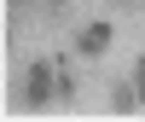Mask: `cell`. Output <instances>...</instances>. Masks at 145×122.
<instances>
[{"label":"cell","mask_w":145,"mask_h":122,"mask_svg":"<svg viewBox=\"0 0 145 122\" xmlns=\"http://www.w3.org/2000/svg\"><path fill=\"white\" fill-rule=\"evenodd\" d=\"M70 93H76V81H70L64 64H52V58H35L29 64V76H23V105L29 111H46L52 99H70Z\"/></svg>","instance_id":"cell-1"},{"label":"cell","mask_w":145,"mask_h":122,"mask_svg":"<svg viewBox=\"0 0 145 122\" xmlns=\"http://www.w3.org/2000/svg\"><path fill=\"white\" fill-rule=\"evenodd\" d=\"M76 52L81 58H105L110 52V23H87V29L76 35Z\"/></svg>","instance_id":"cell-2"},{"label":"cell","mask_w":145,"mask_h":122,"mask_svg":"<svg viewBox=\"0 0 145 122\" xmlns=\"http://www.w3.org/2000/svg\"><path fill=\"white\" fill-rule=\"evenodd\" d=\"M128 87H134V99H139V111H145V58L134 64V81H128Z\"/></svg>","instance_id":"cell-3"},{"label":"cell","mask_w":145,"mask_h":122,"mask_svg":"<svg viewBox=\"0 0 145 122\" xmlns=\"http://www.w3.org/2000/svg\"><path fill=\"white\" fill-rule=\"evenodd\" d=\"M58 6H64V0H58Z\"/></svg>","instance_id":"cell-4"}]
</instances>
